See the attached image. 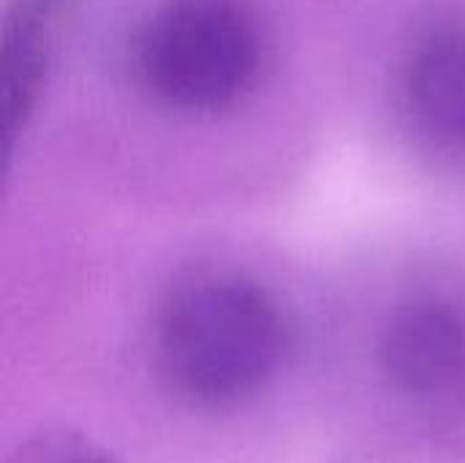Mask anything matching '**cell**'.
<instances>
[{
	"label": "cell",
	"mask_w": 465,
	"mask_h": 463,
	"mask_svg": "<svg viewBox=\"0 0 465 463\" xmlns=\"http://www.w3.org/2000/svg\"><path fill=\"white\" fill-rule=\"evenodd\" d=\"M286 327L278 306L240 278L177 289L155 327V357L169 393L199 412L253 401L281 371Z\"/></svg>",
	"instance_id": "6da1fadb"
},
{
	"label": "cell",
	"mask_w": 465,
	"mask_h": 463,
	"mask_svg": "<svg viewBox=\"0 0 465 463\" xmlns=\"http://www.w3.org/2000/svg\"><path fill=\"white\" fill-rule=\"evenodd\" d=\"M259 38L232 0H172L142 41L147 82L169 104L213 109L237 98L256 74Z\"/></svg>",
	"instance_id": "7a4b0ae2"
},
{
	"label": "cell",
	"mask_w": 465,
	"mask_h": 463,
	"mask_svg": "<svg viewBox=\"0 0 465 463\" xmlns=\"http://www.w3.org/2000/svg\"><path fill=\"white\" fill-rule=\"evenodd\" d=\"M379 360L387 382L411 401H455L465 393V317L436 300L403 306L384 327Z\"/></svg>",
	"instance_id": "3957f363"
},
{
	"label": "cell",
	"mask_w": 465,
	"mask_h": 463,
	"mask_svg": "<svg viewBox=\"0 0 465 463\" xmlns=\"http://www.w3.org/2000/svg\"><path fill=\"white\" fill-rule=\"evenodd\" d=\"M411 98L422 123L465 142V35H447L420 52L411 71Z\"/></svg>",
	"instance_id": "277c9868"
},
{
	"label": "cell",
	"mask_w": 465,
	"mask_h": 463,
	"mask_svg": "<svg viewBox=\"0 0 465 463\" xmlns=\"http://www.w3.org/2000/svg\"><path fill=\"white\" fill-rule=\"evenodd\" d=\"M5 463H117L114 456L98 445L93 437H87L79 428L71 426H46L35 434H30L22 445L14 448V453Z\"/></svg>",
	"instance_id": "5b68a950"
}]
</instances>
